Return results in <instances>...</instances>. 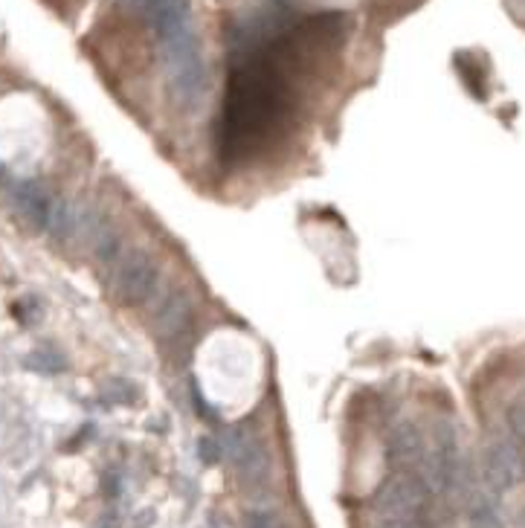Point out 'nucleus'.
I'll use <instances>...</instances> for the list:
<instances>
[{"instance_id":"4","label":"nucleus","mask_w":525,"mask_h":528,"mask_svg":"<svg viewBox=\"0 0 525 528\" xmlns=\"http://www.w3.org/2000/svg\"><path fill=\"white\" fill-rule=\"evenodd\" d=\"M154 314L151 325L157 331V337L169 346H183L192 334L195 325V302L183 287H163L154 296Z\"/></svg>"},{"instance_id":"8","label":"nucleus","mask_w":525,"mask_h":528,"mask_svg":"<svg viewBox=\"0 0 525 528\" xmlns=\"http://www.w3.org/2000/svg\"><path fill=\"white\" fill-rule=\"evenodd\" d=\"M15 201H18L20 212L27 215V218H30L38 230H46V227H50L53 209H56L58 201H53L41 186H35V183H20V186L15 189Z\"/></svg>"},{"instance_id":"7","label":"nucleus","mask_w":525,"mask_h":528,"mask_svg":"<svg viewBox=\"0 0 525 528\" xmlns=\"http://www.w3.org/2000/svg\"><path fill=\"white\" fill-rule=\"evenodd\" d=\"M485 479L493 494H505L517 485L519 479V441L493 439L485 455Z\"/></svg>"},{"instance_id":"9","label":"nucleus","mask_w":525,"mask_h":528,"mask_svg":"<svg viewBox=\"0 0 525 528\" xmlns=\"http://www.w3.org/2000/svg\"><path fill=\"white\" fill-rule=\"evenodd\" d=\"M421 455H424V439L421 433L412 427V424H403L398 433L392 436V459L403 467H412L421 462Z\"/></svg>"},{"instance_id":"6","label":"nucleus","mask_w":525,"mask_h":528,"mask_svg":"<svg viewBox=\"0 0 525 528\" xmlns=\"http://www.w3.org/2000/svg\"><path fill=\"white\" fill-rule=\"evenodd\" d=\"M224 447H227V455L232 459V465L238 467V473H241L250 485L265 482V479H267V470H270L267 453H265L261 441L250 433V429H244V427L227 429V433H224Z\"/></svg>"},{"instance_id":"13","label":"nucleus","mask_w":525,"mask_h":528,"mask_svg":"<svg viewBox=\"0 0 525 528\" xmlns=\"http://www.w3.org/2000/svg\"><path fill=\"white\" fill-rule=\"evenodd\" d=\"M250 528H284L282 520L270 511H253L250 514Z\"/></svg>"},{"instance_id":"2","label":"nucleus","mask_w":525,"mask_h":528,"mask_svg":"<svg viewBox=\"0 0 525 528\" xmlns=\"http://www.w3.org/2000/svg\"><path fill=\"white\" fill-rule=\"evenodd\" d=\"M110 284L119 302L125 305H142L160 291V268L151 253L142 247H122L110 264Z\"/></svg>"},{"instance_id":"14","label":"nucleus","mask_w":525,"mask_h":528,"mask_svg":"<svg viewBox=\"0 0 525 528\" xmlns=\"http://www.w3.org/2000/svg\"><path fill=\"white\" fill-rule=\"evenodd\" d=\"M198 453H201L203 465H215V462L221 459V450H218V444H215L212 439H201L198 441Z\"/></svg>"},{"instance_id":"11","label":"nucleus","mask_w":525,"mask_h":528,"mask_svg":"<svg viewBox=\"0 0 525 528\" xmlns=\"http://www.w3.org/2000/svg\"><path fill=\"white\" fill-rule=\"evenodd\" d=\"M27 366H30V369H35V372H58V369H64V363L58 360V354H44V351L30 354Z\"/></svg>"},{"instance_id":"10","label":"nucleus","mask_w":525,"mask_h":528,"mask_svg":"<svg viewBox=\"0 0 525 528\" xmlns=\"http://www.w3.org/2000/svg\"><path fill=\"white\" fill-rule=\"evenodd\" d=\"M377 528H424V514H377Z\"/></svg>"},{"instance_id":"1","label":"nucleus","mask_w":525,"mask_h":528,"mask_svg":"<svg viewBox=\"0 0 525 528\" xmlns=\"http://www.w3.org/2000/svg\"><path fill=\"white\" fill-rule=\"evenodd\" d=\"M131 6L151 23L163 46L165 76L177 105H201L206 90V64L192 27V0H131Z\"/></svg>"},{"instance_id":"3","label":"nucleus","mask_w":525,"mask_h":528,"mask_svg":"<svg viewBox=\"0 0 525 528\" xmlns=\"http://www.w3.org/2000/svg\"><path fill=\"white\" fill-rule=\"evenodd\" d=\"M421 482L426 491L433 494H447L459 485V441H456V429L447 421L436 424L433 429V444L421 455Z\"/></svg>"},{"instance_id":"12","label":"nucleus","mask_w":525,"mask_h":528,"mask_svg":"<svg viewBox=\"0 0 525 528\" xmlns=\"http://www.w3.org/2000/svg\"><path fill=\"white\" fill-rule=\"evenodd\" d=\"M473 528H496V517H493L491 505H485V502L473 505Z\"/></svg>"},{"instance_id":"5","label":"nucleus","mask_w":525,"mask_h":528,"mask_svg":"<svg viewBox=\"0 0 525 528\" xmlns=\"http://www.w3.org/2000/svg\"><path fill=\"white\" fill-rule=\"evenodd\" d=\"M73 235H82L87 253H93L102 264H113V258L122 253V235L113 227L108 215L96 209H76V230Z\"/></svg>"}]
</instances>
